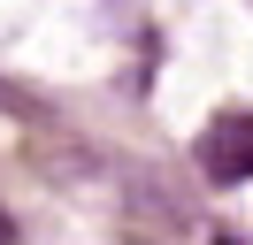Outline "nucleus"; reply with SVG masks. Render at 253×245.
Returning <instances> with one entry per match:
<instances>
[{"mask_svg": "<svg viewBox=\"0 0 253 245\" xmlns=\"http://www.w3.org/2000/svg\"><path fill=\"white\" fill-rule=\"evenodd\" d=\"M200 168L215 184H246L253 176V115H215L200 130Z\"/></svg>", "mask_w": 253, "mask_h": 245, "instance_id": "1", "label": "nucleus"}]
</instances>
